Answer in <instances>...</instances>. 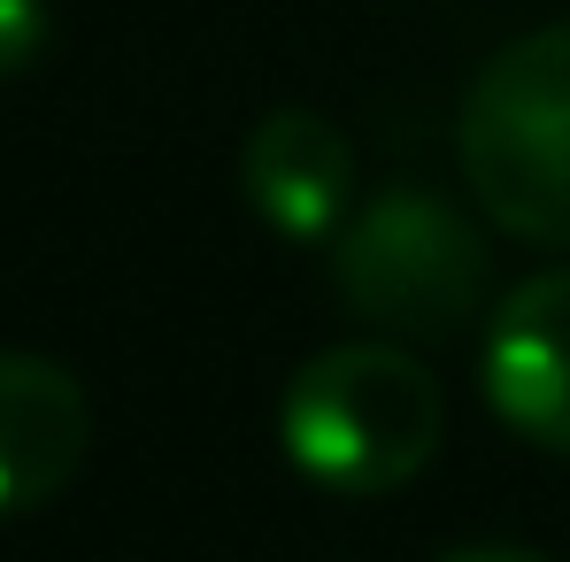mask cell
<instances>
[{"instance_id":"6da1fadb","label":"cell","mask_w":570,"mask_h":562,"mask_svg":"<svg viewBox=\"0 0 570 562\" xmlns=\"http://www.w3.org/2000/svg\"><path fill=\"white\" fill-rule=\"evenodd\" d=\"M448 440V393L401 339H340L285 377L278 447L324 493H401Z\"/></svg>"},{"instance_id":"7a4b0ae2","label":"cell","mask_w":570,"mask_h":562,"mask_svg":"<svg viewBox=\"0 0 570 562\" xmlns=\"http://www.w3.org/2000/svg\"><path fill=\"white\" fill-rule=\"evenodd\" d=\"M463 186L524 247H570V23L509 39L455 116Z\"/></svg>"},{"instance_id":"3957f363","label":"cell","mask_w":570,"mask_h":562,"mask_svg":"<svg viewBox=\"0 0 570 562\" xmlns=\"http://www.w3.org/2000/svg\"><path fill=\"white\" fill-rule=\"evenodd\" d=\"M332 285L379 339H448L485 308L493 247L432 186H385L332 239Z\"/></svg>"},{"instance_id":"277c9868","label":"cell","mask_w":570,"mask_h":562,"mask_svg":"<svg viewBox=\"0 0 570 562\" xmlns=\"http://www.w3.org/2000/svg\"><path fill=\"white\" fill-rule=\"evenodd\" d=\"M485 401L517 440L570 455V270L501 293L485 324Z\"/></svg>"},{"instance_id":"5b68a950","label":"cell","mask_w":570,"mask_h":562,"mask_svg":"<svg viewBox=\"0 0 570 562\" xmlns=\"http://www.w3.org/2000/svg\"><path fill=\"white\" fill-rule=\"evenodd\" d=\"M239 193L293 247L340 239V224L355 216V147L316 108H271L239 147Z\"/></svg>"},{"instance_id":"8992f818","label":"cell","mask_w":570,"mask_h":562,"mask_svg":"<svg viewBox=\"0 0 570 562\" xmlns=\"http://www.w3.org/2000/svg\"><path fill=\"white\" fill-rule=\"evenodd\" d=\"M94 447L86 385L47 355H0V516L47 509Z\"/></svg>"},{"instance_id":"52a82bcc","label":"cell","mask_w":570,"mask_h":562,"mask_svg":"<svg viewBox=\"0 0 570 562\" xmlns=\"http://www.w3.org/2000/svg\"><path fill=\"white\" fill-rule=\"evenodd\" d=\"M47 31H55L47 0H0V78L31 70V62H39V47H47Z\"/></svg>"},{"instance_id":"ba28073f","label":"cell","mask_w":570,"mask_h":562,"mask_svg":"<svg viewBox=\"0 0 570 562\" xmlns=\"http://www.w3.org/2000/svg\"><path fill=\"white\" fill-rule=\"evenodd\" d=\"M440 562H556V555H540V548H509V540H485V548H455V555H440Z\"/></svg>"}]
</instances>
